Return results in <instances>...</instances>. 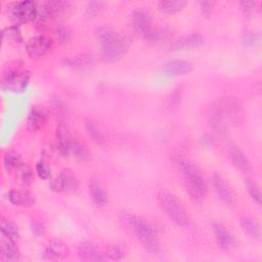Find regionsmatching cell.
Returning <instances> with one entry per match:
<instances>
[{
    "label": "cell",
    "mask_w": 262,
    "mask_h": 262,
    "mask_svg": "<svg viewBox=\"0 0 262 262\" xmlns=\"http://www.w3.org/2000/svg\"><path fill=\"white\" fill-rule=\"evenodd\" d=\"M95 38L104 61L114 62L123 57L131 46V39L121 35L110 26H101L95 31Z\"/></svg>",
    "instance_id": "1"
},
{
    "label": "cell",
    "mask_w": 262,
    "mask_h": 262,
    "mask_svg": "<svg viewBox=\"0 0 262 262\" xmlns=\"http://www.w3.org/2000/svg\"><path fill=\"white\" fill-rule=\"evenodd\" d=\"M124 220L137 241L151 254L160 255L163 252L154 225L144 217L135 214H126Z\"/></svg>",
    "instance_id": "2"
},
{
    "label": "cell",
    "mask_w": 262,
    "mask_h": 262,
    "mask_svg": "<svg viewBox=\"0 0 262 262\" xmlns=\"http://www.w3.org/2000/svg\"><path fill=\"white\" fill-rule=\"evenodd\" d=\"M176 166L180 171L187 193L195 200L202 199L206 192V183L200 169L185 158H177Z\"/></svg>",
    "instance_id": "3"
},
{
    "label": "cell",
    "mask_w": 262,
    "mask_h": 262,
    "mask_svg": "<svg viewBox=\"0 0 262 262\" xmlns=\"http://www.w3.org/2000/svg\"><path fill=\"white\" fill-rule=\"evenodd\" d=\"M157 198L162 209L173 222L180 226H185L189 223V218L185 210L172 192L167 189H161L159 190Z\"/></svg>",
    "instance_id": "4"
},
{
    "label": "cell",
    "mask_w": 262,
    "mask_h": 262,
    "mask_svg": "<svg viewBox=\"0 0 262 262\" xmlns=\"http://www.w3.org/2000/svg\"><path fill=\"white\" fill-rule=\"evenodd\" d=\"M31 74L27 70H21L17 63L7 66L2 74L1 84L4 89L10 91H24L30 81Z\"/></svg>",
    "instance_id": "5"
},
{
    "label": "cell",
    "mask_w": 262,
    "mask_h": 262,
    "mask_svg": "<svg viewBox=\"0 0 262 262\" xmlns=\"http://www.w3.org/2000/svg\"><path fill=\"white\" fill-rule=\"evenodd\" d=\"M6 11L10 19L13 20L15 25L27 24L37 18L38 6L35 1H14L7 4Z\"/></svg>",
    "instance_id": "6"
},
{
    "label": "cell",
    "mask_w": 262,
    "mask_h": 262,
    "mask_svg": "<svg viewBox=\"0 0 262 262\" xmlns=\"http://www.w3.org/2000/svg\"><path fill=\"white\" fill-rule=\"evenodd\" d=\"M38 13L36 20L38 23H46L52 18L57 16L67 14L73 7V3L71 1H44L41 3H37Z\"/></svg>",
    "instance_id": "7"
},
{
    "label": "cell",
    "mask_w": 262,
    "mask_h": 262,
    "mask_svg": "<svg viewBox=\"0 0 262 262\" xmlns=\"http://www.w3.org/2000/svg\"><path fill=\"white\" fill-rule=\"evenodd\" d=\"M226 123L232 126H238L243 123L245 118V112L241 101L234 96H223L217 101Z\"/></svg>",
    "instance_id": "8"
},
{
    "label": "cell",
    "mask_w": 262,
    "mask_h": 262,
    "mask_svg": "<svg viewBox=\"0 0 262 262\" xmlns=\"http://www.w3.org/2000/svg\"><path fill=\"white\" fill-rule=\"evenodd\" d=\"M131 25L134 33L144 40H147L154 28L151 26V15L144 7H138L133 11Z\"/></svg>",
    "instance_id": "9"
},
{
    "label": "cell",
    "mask_w": 262,
    "mask_h": 262,
    "mask_svg": "<svg viewBox=\"0 0 262 262\" xmlns=\"http://www.w3.org/2000/svg\"><path fill=\"white\" fill-rule=\"evenodd\" d=\"M53 48V40L46 35L30 38L26 43V51L31 58H39L48 54Z\"/></svg>",
    "instance_id": "10"
},
{
    "label": "cell",
    "mask_w": 262,
    "mask_h": 262,
    "mask_svg": "<svg viewBox=\"0 0 262 262\" xmlns=\"http://www.w3.org/2000/svg\"><path fill=\"white\" fill-rule=\"evenodd\" d=\"M50 188L57 192H74L78 188V180L71 170L64 169L50 181Z\"/></svg>",
    "instance_id": "11"
},
{
    "label": "cell",
    "mask_w": 262,
    "mask_h": 262,
    "mask_svg": "<svg viewBox=\"0 0 262 262\" xmlns=\"http://www.w3.org/2000/svg\"><path fill=\"white\" fill-rule=\"evenodd\" d=\"M77 255L85 261H103L106 259L104 251L95 243L85 241L78 245Z\"/></svg>",
    "instance_id": "12"
},
{
    "label": "cell",
    "mask_w": 262,
    "mask_h": 262,
    "mask_svg": "<svg viewBox=\"0 0 262 262\" xmlns=\"http://www.w3.org/2000/svg\"><path fill=\"white\" fill-rule=\"evenodd\" d=\"M193 66L185 59H173L163 64L161 71L166 76H184L191 73Z\"/></svg>",
    "instance_id": "13"
},
{
    "label": "cell",
    "mask_w": 262,
    "mask_h": 262,
    "mask_svg": "<svg viewBox=\"0 0 262 262\" xmlns=\"http://www.w3.org/2000/svg\"><path fill=\"white\" fill-rule=\"evenodd\" d=\"M204 42H205V39L200 33L192 32V33L184 35V36L178 38L176 41H174L173 44L171 45V49L174 51L192 49V48L202 46L204 44Z\"/></svg>",
    "instance_id": "14"
},
{
    "label": "cell",
    "mask_w": 262,
    "mask_h": 262,
    "mask_svg": "<svg viewBox=\"0 0 262 262\" xmlns=\"http://www.w3.org/2000/svg\"><path fill=\"white\" fill-rule=\"evenodd\" d=\"M55 138H56V148L58 152L62 157H66L70 151V142L72 138L70 137L68 124L62 120H60L56 125Z\"/></svg>",
    "instance_id": "15"
},
{
    "label": "cell",
    "mask_w": 262,
    "mask_h": 262,
    "mask_svg": "<svg viewBox=\"0 0 262 262\" xmlns=\"http://www.w3.org/2000/svg\"><path fill=\"white\" fill-rule=\"evenodd\" d=\"M16 241L1 233L0 237V259L2 261H17L19 251L15 244Z\"/></svg>",
    "instance_id": "16"
},
{
    "label": "cell",
    "mask_w": 262,
    "mask_h": 262,
    "mask_svg": "<svg viewBox=\"0 0 262 262\" xmlns=\"http://www.w3.org/2000/svg\"><path fill=\"white\" fill-rule=\"evenodd\" d=\"M213 183H214V187H215L216 193L219 196V199L226 205H233L234 204V195H233V192L230 189L228 183L225 181V179L218 173H215L213 175Z\"/></svg>",
    "instance_id": "17"
},
{
    "label": "cell",
    "mask_w": 262,
    "mask_h": 262,
    "mask_svg": "<svg viewBox=\"0 0 262 262\" xmlns=\"http://www.w3.org/2000/svg\"><path fill=\"white\" fill-rule=\"evenodd\" d=\"M8 200L12 205L23 208H29L35 204V195L27 189H10Z\"/></svg>",
    "instance_id": "18"
},
{
    "label": "cell",
    "mask_w": 262,
    "mask_h": 262,
    "mask_svg": "<svg viewBox=\"0 0 262 262\" xmlns=\"http://www.w3.org/2000/svg\"><path fill=\"white\" fill-rule=\"evenodd\" d=\"M47 119V112L41 105H34L27 119V128L30 131H37L40 129L46 122Z\"/></svg>",
    "instance_id": "19"
},
{
    "label": "cell",
    "mask_w": 262,
    "mask_h": 262,
    "mask_svg": "<svg viewBox=\"0 0 262 262\" xmlns=\"http://www.w3.org/2000/svg\"><path fill=\"white\" fill-rule=\"evenodd\" d=\"M69 255V249L67 245L57 238L50 241L44 250L43 256L48 260H55V259H63Z\"/></svg>",
    "instance_id": "20"
},
{
    "label": "cell",
    "mask_w": 262,
    "mask_h": 262,
    "mask_svg": "<svg viewBox=\"0 0 262 262\" xmlns=\"http://www.w3.org/2000/svg\"><path fill=\"white\" fill-rule=\"evenodd\" d=\"M209 123L211 128L219 134H223L226 130V121L222 114V111L218 104V102H214L210 107L209 113Z\"/></svg>",
    "instance_id": "21"
},
{
    "label": "cell",
    "mask_w": 262,
    "mask_h": 262,
    "mask_svg": "<svg viewBox=\"0 0 262 262\" xmlns=\"http://www.w3.org/2000/svg\"><path fill=\"white\" fill-rule=\"evenodd\" d=\"M212 227V231L215 235V238L218 243V245L225 250H229L231 248L234 247V239L232 237V235L230 234V232L220 223L217 222H213L211 224Z\"/></svg>",
    "instance_id": "22"
},
{
    "label": "cell",
    "mask_w": 262,
    "mask_h": 262,
    "mask_svg": "<svg viewBox=\"0 0 262 262\" xmlns=\"http://www.w3.org/2000/svg\"><path fill=\"white\" fill-rule=\"evenodd\" d=\"M89 194L92 202L98 207L105 205L108 201V194L106 190L96 179L91 180L89 183Z\"/></svg>",
    "instance_id": "23"
},
{
    "label": "cell",
    "mask_w": 262,
    "mask_h": 262,
    "mask_svg": "<svg viewBox=\"0 0 262 262\" xmlns=\"http://www.w3.org/2000/svg\"><path fill=\"white\" fill-rule=\"evenodd\" d=\"M241 226L244 231L254 239L261 238V226L260 224L251 217H242L239 220Z\"/></svg>",
    "instance_id": "24"
},
{
    "label": "cell",
    "mask_w": 262,
    "mask_h": 262,
    "mask_svg": "<svg viewBox=\"0 0 262 262\" xmlns=\"http://www.w3.org/2000/svg\"><path fill=\"white\" fill-rule=\"evenodd\" d=\"M230 157L233 165L243 172H250L251 171V164L245 154L237 147L233 146L230 150Z\"/></svg>",
    "instance_id": "25"
},
{
    "label": "cell",
    "mask_w": 262,
    "mask_h": 262,
    "mask_svg": "<svg viewBox=\"0 0 262 262\" xmlns=\"http://www.w3.org/2000/svg\"><path fill=\"white\" fill-rule=\"evenodd\" d=\"M3 163L7 171H16L24 165L21 157L13 149H8L5 151Z\"/></svg>",
    "instance_id": "26"
},
{
    "label": "cell",
    "mask_w": 262,
    "mask_h": 262,
    "mask_svg": "<svg viewBox=\"0 0 262 262\" xmlns=\"http://www.w3.org/2000/svg\"><path fill=\"white\" fill-rule=\"evenodd\" d=\"M63 63L67 67L74 68V69L88 68L89 66H91L93 63V57L91 55H87V54L67 57L63 59Z\"/></svg>",
    "instance_id": "27"
},
{
    "label": "cell",
    "mask_w": 262,
    "mask_h": 262,
    "mask_svg": "<svg viewBox=\"0 0 262 262\" xmlns=\"http://www.w3.org/2000/svg\"><path fill=\"white\" fill-rule=\"evenodd\" d=\"M170 37V29L168 27H157L152 28L151 33L149 34L147 41L156 45L166 43Z\"/></svg>",
    "instance_id": "28"
},
{
    "label": "cell",
    "mask_w": 262,
    "mask_h": 262,
    "mask_svg": "<svg viewBox=\"0 0 262 262\" xmlns=\"http://www.w3.org/2000/svg\"><path fill=\"white\" fill-rule=\"evenodd\" d=\"M187 2L184 0H162L159 2V7L162 11L167 13H175L182 10Z\"/></svg>",
    "instance_id": "29"
},
{
    "label": "cell",
    "mask_w": 262,
    "mask_h": 262,
    "mask_svg": "<svg viewBox=\"0 0 262 262\" xmlns=\"http://www.w3.org/2000/svg\"><path fill=\"white\" fill-rule=\"evenodd\" d=\"M85 129L88 133V135L91 137V139L97 143L102 144L104 142V135L99 126L90 120H85Z\"/></svg>",
    "instance_id": "30"
},
{
    "label": "cell",
    "mask_w": 262,
    "mask_h": 262,
    "mask_svg": "<svg viewBox=\"0 0 262 262\" xmlns=\"http://www.w3.org/2000/svg\"><path fill=\"white\" fill-rule=\"evenodd\" d=\"M70 151L81 161H86L89 158V151L85 144L80 142L77 139H71L70 142Z\"/></svg>",
    "instance_id": "31"
},
{
    "label": "cell",
    "mask_w": 262,
    "mask_h": 262,
    "mask_svg": "<svg viewBox=\"0 0 262 262\" xmlns=\"http://www.w3.org/2000/svg\"><path fill=\"white\" fill-rule=\"evenodd\" d=\"M15 179L20 185H30L34 181V172L30 167L23 165L18 170H16Z\"/></svg>",
    "instance_id": "32"
},
{
    "label": "cell",
    "mask_w": 262,
    "mask_h": 262,
    "mask_svg": "<svg viewBox=\"0 0 262 262\" xmlns=\"http://www.w3.org/2000/svg\"><path fill=\"white\" fill-rule=\"evenodd\" d=\"M2 37L4 40L11 41L14 43L23 42V36H21L20 29H19L18 25H12V26L4 28L2 30Z\"/></svg>",
    "instance_id": "33"
},
{
    "label": "cell",
    "mask_w": 262,
    "mask_h": 262,
    "mask_svg": "<svg viewBox=\"0 0 262 262\" xmlns=\"http://www.w3.org/2000/svg\"><path fill=\"white\" fill-rule=\"evenodd\" d=\"M182 97H183V88L182 86H177L175 87L171 93L169 94L168 98H167V108L169 111H174L176 110L179 104L181 103V100H182Z\"/></svg>",
    "instance_id": "34"
},
{
    "label": "cell",
    "mask_w": 262,
    "mask_h": 262,
    "mask_svg": "<svg viewBox=\"0 0 262 262\" xmlns=\"http://www.w3.org/2000/svg\"><path fill=\"white\" fill-rule=\"evenodd\" d=\"M0 229H1V233L9 236L14 241H17V238L19 237L18 228L12 221L2 218L0 222Z\"/></svg>",
    "instance_id": "35"
},
{
    "label": "cell",
    "mask_w": 262,
    "mask_h": 262,
    "mask_svg": "<svg viewBox=\"0 0 262 262\" xmlns=\"http://www.w3.org/2000/svg\"><path fill=\"white\" fill-rule=\"evenodd\" d=\"M104 253H105L106 258L114 260V261L123 260L127 255L125 248L122 247L121 245H111L106 248Z\"/></svg>",
    "instance_id": "36"
},
{
    "label": "cell",
    "mask_w": 262,
    "mask_h": 262,
    "mask_svg": "<svg viewBox=\"0 0 262 262\" xmlns=\"http://www.w3.org/2000/svg\"><path fill=\"white\" fill-rule=\"evenodd\" d=\"M245 185L247 187V190L251 196V199L257 204V205H261V201H262V196H261V191L259 186L257 185V183L251 179V178H247L245 179Z\"/></svg>",
    "instance_id": "37"
},
{
    "label": "cell",
    "mask_w": 262,
    "mask_h": 262,
    "mask_svg": "<svg viewBox=\"0 0 262 262\" xmlns=\"http://www.w3.org/2000/svg\"><path fill=\"white\" fill-rule=\"evenodd\" d=\"M55 35L60 43H69L72 39V31L70 27L64 23H60L57 25Z\"/></svg>",
    "instance_id": "38"
},
{
    "label": "cell",
    "mask_w": 262,
    "mask_h": 262,
    "mask_svg": "<svg viewBox=\"0 0 262 262\" xmlns=\"http://www.w3.org/2000/svg\"><path fill=\"white\" fill-rule=\"evenodd\" d=\"M260 2L257 1H242L239 3L241 10L245 15H253L259 10Z\"/></svg>",
    "instance_id": "39"
},
{
    "label": "cell",
    "mask_w": 262,
    "mask_h": 262,
    "mask_svg": "<svg viewBox=\"0 0 262 262\" xmlns=\"http://www.w3.org/2000/svg\"><path fill=\"white\" fill-rule=\"evenodd\" d=\"M243 43L248 47H255L260 42V35L254 32H245L242 38Z\"/></svg>",
    "instance_id": "40"
},
{
    "label": "cell",
    "mask_w": 262,
    "mask_h": 262,
    "mask_svg": "<svg viewBox=\"0 0 262 262\" xmlns=\"http://www.w3.org/2000/svg\"><path fill=\"white\" fill-rule=\"evenodd\" d=\"M36 172L38 174V176L42 179H49L50 178V174H51V170L49 165L43 161L40 160L37 164H36Z\"/></svg>",
    "instance_id": "41"
},
{
    "label": "cell",
    "mask_w": 262,
    "mask_h": 262,
    "mask_svg": "<svg viewBox=\"0 0 262 262\" xmlns=\"http://www.w3.org/2000/svg\"><path fill=\"white\" fill-rule=\"evenodd\" d=\"M104 2L102 1H91V2H88L87 4V7H86V13L89 15V16H96L100 10L103 8L104 6Z\"/></svg>",
    "instance_id": "42"
},
{
    "label": "cell",
    "mask_w": 262,
    "mask_h": 262,
    "mask_svg": "<svg viewBox=\"0 0 262 262\" xmlns=\"http://www.w3.org/2000/svg\"><path fill=\"white\" fill-rule=\"evenodd\" d=\"M215 2L214 1H201L200 2V6H201V10L203 12V14L205 16H209L211 15V13L213 12V8H214Z\"/></svg>",
    "instance_id": "43"
},
{
    "label": "cell",
    "mask_w": 262,
    "mask_h": 262,
    "mask_svg": "<svg viewBox=\"0 0 262 262\" xmlns=\"http://www.w3.org/2000/svg\"><path fill=\"white\" fill-rule=\"evenodd\" d=\"M31 229H32V232L37 236H43L45 234L44 225L38 221H33L31 223Z\"/></svg>",
    "instance_id": "44"
}]
</instances>
